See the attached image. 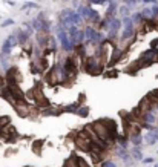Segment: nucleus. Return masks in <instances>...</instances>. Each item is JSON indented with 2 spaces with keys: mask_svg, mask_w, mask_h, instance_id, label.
<instances>
[{
  "mask_svg": "<svg viewBox=\"0 0 158 167\" xmlns=\"http://www.w3.org/2000/svg\"><path fill=\"white\" fill-rule=\"evenodd\" d=\"M84 71L89 72V74H98L101 71L100 58H97V57H91V58H88L86 64H84Z\"/></svg>",
  "mask_w": 158,
  "mask_h": 167,
  "instance_id": "f257e3e1",
  "label": "nucleus"
},
{
  "mask_svg": "<svg viewBox=\"0 0 158 167\" xmlns=\"http://www.w3.org/2000/svg\"><path fill=\"white\" fill-rule=\"evenodd\" d=\"M144 140H146V141H147L149 144L157 143V141H158V127H152L151 132L144 135Z\"/></svg>",
  "mask_w": 158,
  "mask_h": 167,
  "instance_id": "f03ea898",
  "label": "nucleus"
},
{
  "mask_svg": "<svg viewBox=\"0 0 158 167\" xmlns=\"http://www.w3.org/2000/svg\"><path fill=\"white\" fill-rule=\"evenodd\" d=\"M121 54H123V51L120 49V48H115L114 49V55L111 57V64H114V63H117V61L120 60V57H121Z\"/></svg>",
  "mask_w": 158,
  "mask_h": 167,
  "instance_id": "7ed1b4c3",
  "label": "nucleus"
},
{
  "mask_svg": "<svg viewBox=\"0 0 158 167\" xmlns=\"http://www.w3.org/2000/svg\"><path fill=\"white\" fill-rule=\"evenodd\" d=\"M11 49H12V45L9 43V40H6L5 43H3V46H2V57H6L11 52Z\"/></svg>",
  "mask_w": 158,
  "mask_h": 167,
  "instance_id": "20e7f679",
  "label": "nucleus"
},
{
  "mask_svg": "<svg viewBox=\"0 0 158 167\" xmlns=\"http://www.w3.org/2000/svg\"><path fill=\"white\" fill-rule=\"evenodd\" d=\"M60 112H61V111H55L54 107H46V109H43V111H42V113H43L45 117H49V115H58Z\"/></svg>",
  "mask_w": 158,
  "mask_h": 167,
  "instance_id": "39448f33",
  "label": "nucleus"
},
{
  "mask_svg": "<svg viewBox=\"0 0 158 167\" xmlns=\"http://www.w3.org/2000/svg\"><path fill=\"white\" fill-rule=\"evenodd\" d=\"M78 107H80L78 103H72V104H68L61 112H77V109H78Z\"/></svg>",
  "mask_w": 158,
  "mask_h": 167,
  "instance_id": "423d86ee",
  "label": "nucleus"
},
{
  "mask_svg": "<svg viewBox=\"0 0 158 167\" xmlns=\"http://www.w3.org/2000/svg\"><path fill=\"white\" fill-rule=\"evenodd\" d=\"M95 34H97V32H95L92 28H88L86 31H84V36H86V38H88V40H91V42H92V38L95 37Z\"/></svg>",
  "mask_w": 158,
  "mask_h": 167,
  "instance_id": "0eeeda50",
  "label": "nucleus"
},
{
  "mask_svg": "<svg viewBox=\"0 0 158 167\" xmlns=\"http://www.w3.org/2000/svg\"><path fill=\"white\" fill-rule=\"evenodd\" d=\"M77 113H78L80 117H83V118H84V117H88V113H89V109H88V107H84V106H83V107L80 106L78 109H77Z\"/></svg>",
  "mask_w": 158,
  "mask_h": 167,
  "instance_id": "6e6552de",
  "label": "nucleus"
},
{
  "mask_svg": "<svg viewBox=\"0 0 158 167\" xmlns=\"http://www.w3.org/2000/svg\"><path fill=\"white\" fill-rule=\"evenodd\" d=\"M28 37H29L28 32H22L20 36H19V40H17V43H19V45H23V43L28 40Z\"/></svg>",
  "mask_w": 158,
  "mask_h": 167,
  "instance_id": "1a4fd4ad",
  "label": "nucleus"
},
{
  "mask_svg": "<svg viewBox=\"0 0 158 167\" xmlns=\"http://www.w3.org/2000/svg\"><path fill=\"white\" fill-rule=\"evenodd\" d=\"M130 153L135 156V160H143V156H141V153H140L138 149H132V152H130Z\"/></svg>",
  "mask_w": 158,
  "mask_h": 167,
  "instance_id": "9d476101",
  "label": "nucleus"
},
{
  "mask_svg": "<svg viewBox=\"0 0 158 167\" xmlns=\"http://www.w3.org/2000/svg\"><path fill=\"white\" fill-rule=\"evenodd\" d=\"M77 164H78V167H89L86 162H84V160H82V158H77Z\"/></svg>",
  "mask_w": 158,
  "mask_h": 167,
  "instance_id": "9b49d317",
  "label": "nucleus"
},
{
  "mask_svg": "<svg viewBox=\"0 0 158 167\" xmlns=\"http://www.w3.org/2000/svg\"><path fill=\"white\" fill-rule=\"evenodd\" d=\"M103 167H117V166H115V162H112V161H106L105 164H103Z\"/></svg>",
  "mask_w": 158,
  "mask_h": 167,
  "instance_id": "f8f14e48",
  "label": "nucleus"
},
{
  "mask_svg": "<svg viewBox=\"0 0 158 167\" xmlns=\"http://www.w3.org/2000/svg\"><path fill=\"white\" fill-rule=\"evenodd\" d=\"M153 160H152V158H146V160H144V162H152Z\"/></svg>",
  "mask_w": 158,
  "mask_h": 167,
  "instance_id": "ddd939ff",
  "label": "nucleus"
},
{
  "mask_svg": "<svg viewBox=\"0 0 158 167\" xmlns=\"http://www.w3.org/2000/svg\"><path fill=\"white\" fill-rule=\"evenodd\" d=\"M155 167H158V166H155Z\"/></svg>",
  "mask_w": 158,
  "mask_h": 167,
  "instance_id": "4468645a",
  "label": "nucleus"
}]
</instances>
